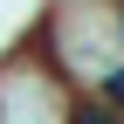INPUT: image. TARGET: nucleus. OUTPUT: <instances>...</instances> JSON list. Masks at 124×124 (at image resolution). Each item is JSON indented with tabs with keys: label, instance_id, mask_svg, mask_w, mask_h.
Instances as JSON below:
<instances>
[{
	"label": "nucleus",
	"instance_id": "1",
	"mask_svg": "<svg viewBox=\"0 0 124 124\" xmlns=\"http://www.w3.org/2000/svg\"><path fill=\"white\" fill-rule=\"evenodd\" d=\"M103 97H110L117 110H124V69H110V76H103Z\"/></svg>",
	"mask_w": 124,
	"mask_h": 124
},
{
	"label": "nucleus",
	"instance_id": "2",
	"mask_svg": "<svg viewBox=\"0 0 124 124\" xmlns=\"http://www.w3.org/2000/svg\"><path fill=\"white\" fill-rule=\"evenodd\" d=\"M76 124H117V117H110V110H83Z\"/></svg>",
	"mask_w": 124,
	"mask_h": 124
}]
</instances>
